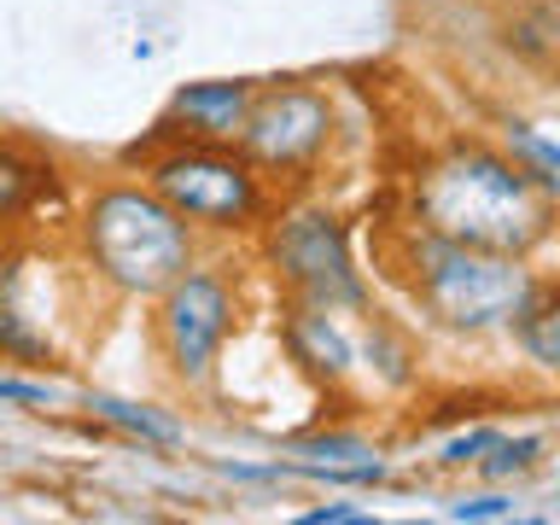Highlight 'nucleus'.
<instances>
[{"label":"nucleus","instance_id":"6","mask_svg":"<svg viewBox=\"0 0 560 525\" xmlns=\"http://www.w3.org/2000/svg\"><path fill=\"white\" fill-rule=\"evenodd\" d=\"M240 327V280L228 262L192 257L164 292L152 298V345L175 385L205 392L222 368V350Z\"/></svg>","mask_w":560,"mask_h":525},{"label":"nucleus","instance_id":"16","mask_svg":"<svg viewBox=\"0 0 560 525\" xmlns=\"http://www.w3.org/2000/svg\"><path fill=\"white\" fill-rule=\"evenodd\" d=\"M444 514L450 520H467V525H490V520H514L520 502H514V490H472V497L444 502Z\"/></svg>","mask_w":560,"mask_h":525},{"label":"nucleus","instance_id":"7","mask_svg":"<svg viewBox=\"0 0 560 525\" xmlns=\"http://www.w3.org/2000/svg\"><path fill=\"white\" fill-rule=\"evenodd\" d=\"M332 135H339V117H332L327 88L315 82H262L252 88V105H245V122L234 135V147L252 158V164L269 175V187H298L322 170V158L332 152Z\"/></svg>","mask_w":560,"mask_h":525},{"label":"nucleus","instance_id":"4","mask_svg":"<svg viewBox=\"0 0 560 525\" xmlns=\"http://www.w3.org/2000/svg\"><path fill=\"white\" fill-rule=\"evenodd\" d=\"M129 164H140V182H147L192 234L245 240V234H257L280 205L269 175H262L234 140H164V147L129 152Z\"/></svg>","mask_w":560,"mask_h":525},{"label":"nucleus","instance_id":"3","mask_svg":"<svg viewBox=\"0 0 560 525\" xmlns=\"http://www.w3.org/2000/svg\"><path fill=\"white\" fill-rule=\"evenodd\" d=\"M82 262L117 298H158L199 257V234L147 182H105L77 217Z\"/></svg>","mask_w":560,"mask_h":525},{"label":"nucleus","instance_id":"17","mask_svg":"<svg viewBox=\"0 0 560 525\" xmlns=\"http://www.w3.org/2000/svg\"><path fill=\"white\" fill-rule=\"evenodd\" d=\"M304 462H362V455H374V444L357 432H315V438H298L292 444Z\"/></svg>","mask_w":560,"mask_h":525},{"label":"nucleus","instance_id":"8","mask_svg":"<svg viewBox=\"0 0 560 525\" xmlns=\"http://www.w3.org/2000/svg\"><path fill=\"white\" fill-rule=\"evenodd\" d=\"M42 287V257L0 252V362L18 368H65L59 345V292L35 298Z\"/></svg>","mask_w":560,"mask_h":525},{"label":"nucleus","instance_id":"20","mask_svg":"<svg viewBox=\"0 0 560 525\" xmlns=\"http://www.w3.org/2000/svg\"><path fill=\"white\" fill-rule=\"evenodd\" d=\"M0 402H24V409H47L52 385L47 380H0Z\"/></svg>","mask_w":560,"mask_h":525},{"label":"nucleus","instance_id":"12","mask_svg":"<svg viewBox=\"0 0 560 525\" xmlns=\"http://www.w3.org/2000/svg\"><path fill=\"white\" fill-rule=\"evenodd\" d=\"M47 187H59V170L30 158L24 147L0 140V228L35 217V205L47 199Z\"/></svg>","mask_w":560,"mask_h":525},{"label":"nucleus","instance_id":"13","mask_svg":"<svg viewBox=\"0 0 560 525\" xmlns=\"http://www.w3.org/2000/svg\"><path fill=\"white\" fill-rule=\"evenodd\" d=\"M502 152L514 158V164L532 175V182L549 192V199H560V147L537 129V122L508 117V122H502Z\"/></svg>","mask_w":560,"mask_h":525},{"label":"nucleus","instance_id":"5","mask_svg":"<svg viewBox=\"0 0 560 525\" xmlns=\"http://www.w3.org/2000/svg\"><path fill=\"white\" fill-rule=\"evenodd\" d=\"M262 234V262L280 280L292 304L339 310V315H368V280L350 257V234L327 205H275V217L257 228Z\"/></svg>","mask_w":560,"mask_h":525},{"label":"nucleus","instance_id":"18","mask_svg":"<svg viewBox=\"0 0 560 525\" xmlns=\"http://www.w3.org/2000/svg\"><path fill=\"white\" fill-rule=\"evenodd\" d=\"M490 438H497V427H467V432L444 438V450H438V467H444V472L472 467V462H479V455L490 450Z\"/></svg>","mask_w":560,"mask_h":525},{"label":"nucleus","instance_id":"14","mask_svg":"<svg viewBox=\"0 0 560 525\" xmlns=\"http://www.w3.org/2000/svg\"><path fill=\"white\" fill-rule=\"evenodd\" d=\"M542 462H549V438H542V432H520V438L497 432V438H490V450L472 467H479L490 485H514V479H525V472H537Z\"/></svg>","mask_w":560,"mask_h":525},{"label":"nucleus","instance_id":"2","mask_svg":"<svg viewBox=\"0 0 560 525\" xmlns=\"http://www.w3.org/2000/svg\"><path fill=\"white\" fill-rule=\"evenodd\" d=\"M402 287L438 327L450 332H508L542 292L555 287L532 257H502L479 245L444 240L409 222L402 234Z\"/></svg>","mask_w":560,"mask_h":525},{"label":"nucleus","instance_id":"15","mask_svg":"<svg viewBox=\"0 0 560 525\" xmlns=\"http://www.w3.org/2000/svg\"><path fill=\"white\" fill-rule=\"evenodd\" d=\"M508 332H514V345L525 350V357H532V368L555 374V368H560V292L549 287Z\"/></svg>","mask_w":560,"mask_h":525},{"label":"nucleus","instance_id":"11","mask_svg":"<svg viewBox=\"0 0 560 525\" xmlns=\"http://www.w3.org/2000/svg\"><path fill=\"white\" fill-rule=\"evenodd\" d=\"M82 409L94 415V420H105V427L140 438L147 450H182V444H187V427H182V420L164 415V409H152V402H129V397H112V392H88Z\"/></svg>","mask_w":560,"mask_h":525},{"label":"nucleus","instance_id":"19","mask_svg":"<svg viewBox=\"0 0 560 525\" xmlns=\"http://www.w3.org/2000/svg\"><path fill=\"white\" fill-rule=\"evenodd\" d=\"M304 525H374V514L357 502H322V508H310Z\"/></svg>","mask_w":560,"mask_h":525},{"label":"nucleus","instance_id":"9","mask_svg":"<svg viewBox=\"0 0 560 525\" xmlns=\"http://www.w3.org/2000/svg\"><path fill=\"white\" fill-rule=\"evenodd\" d=\"M252 88L257 82H245V77H210V82L175 88V100L152 122V135L129 152L164 147V140H234L245 122V105H252Z\"/></svg>","mask_w":560,"mask_h":525},{"label":"nucleus","instance_id":"1","mask_svg":"<svg viewBox=\"0 0 560 525\" xmlns=\"http://www.w3.org/2000/svg\"><path fill=\"white\" fill-rule=\"evenodd\" d=\"M415 222L444 240L502 257H532L555 240V205L514 158L490 140H450L415 175Z\"/></svg>","mask_w":560,"mask_h":525},{"label":"nucleus","instance_id":"10","mask_svg":"<svg viewBox=\"0 0 560 525\" xmlns=\"http://www.w3.org/2000/svg\"><path fill=\"white\" fill-rule=\"evenodd\" d=\"M280 350L292 357V368H304L322 385H345L357 374V339L345 332L339 310H315V304H292L287 298V322H280Z\"/></svg>","mask_w":560,"mask_h":525}]
</instances>
